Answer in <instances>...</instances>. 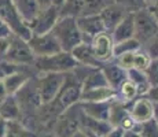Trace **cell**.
I'll return each mask as SVG.
<instances>
[{
  "instance_id": "obj_7",
  "label": "cell",
  "mask_w": 158,
  "mask_h": 137,
  "mask_svg": "<svg viewBox=\"0 0 158 137\" xmlns=\"http://www.w3.org/2000/svg\"><path fill=\"white\" fill-rule=\"evenodd\" d=\"M66 78V73H39L37 71V88L43 104L52 102L59 93Z\"/></svg>"
},
{
  "instance_id": "obj_22",
  "label": "cell",
  "mask_w": 158,
  "mask_h": 137,
  "mask_svg": "<svg viewBox=\"0 0 158 137\" xmlns=\"http://www.w3.org/2000/svg\"><path fill=\"white\" fill-rule=\"evenodd\" d=\"M18 14L23 19V22L29 26V23L35 19L41 11L37 0H13Z\"/></svg>"
},
{
  "instance_id": "obj_14",
  "label": "cell",
  "mask_w": 158,
  "mask_h": 137,
  "mask_svg": "<svg viewBox=\"0 0 158 137\" xmlns=\"http://www.w3.org/2000/svg\"><path fill=\"white\" fill-rule=\"evenodd\" d=\"M128 111L135 122H144L154 117V103L146 95H140L139 99H133L131 102V107H128Z\"/></svg>"
},
{
  "instance_id": "obj_31",
  "label": "cell",
  "mask_w": 158,
  "mask_h": 137,
  "mask_svg": "<svg viewBox=\"0 0 158 137\" xmlns=\"http://www.w3.org/2000/svg\"><path fill=\"white\" fill-rule=\"evenodd\" d=\"M11 34H13V32H11L10 26H8L7 23H6L4 21L0 18V38H3V37H10Z\"/></svg>"
},
{
  "instance_id": "obj_1",
  "label": "cell",
  "mask_w": 158,
  "mask_h": 137,
  "mask_svg": "<svg viewBox=\"0 0 158 137\" xmlns=\"http://www.w3.org/2000/svg\"><path fill=\"white\" fill-rule=\"evenodd\" d=\"M51 32L60 44L62 51L70 52L76 45L84 41V36L77 25V19L72 15H59Z\"/></svg>"
},
{
  "instance_id": "obj_35",
  "label": "cell",
  "mask_w": 158,
  "mask_h": 137,
  "mask_svg": "<svg viewBox=\"0 0 158 137\" xmlns=\"http://www.w3.org/2000/svg\"><path fill=\"white\" fill-rule=\"evenodd\" d=\"M150 11L154 14V17H156V19H157V22H158V2L156 3V4H153V6H150Z\"/></svg>"
},
{
  "instance_id": "obj_5",
  "label": "cell",
  "mask_w": 158,
  "mask_h": 137,
  "mask_svg": "<svg viewBox=\"0 0 158 137\" xmlns=\"http://www.w3.org/2000/svg\"><path fill=\"white\" fill-rule=\"evenodd\" d=\"M133 25L135 38H138L142 45L158 34V22L148 7H143L133 13Z\"/></svg>"
},
{
  "instance_id": "obj_13",
  "label": "cell",
  "mask_w": 158,
  "mask_h": 137,
  "mask_svg": "<svg viewBox=\"0 0 158 137\" xmlns=\"http://www.w3.org/2000/svg\"><path fill=\"white\" fill-rule=\"evenodd\" d=\"M151 58L146 52L143 48H139L136 51H131V52L115 56V63L120 65L124 69H139V70H146L148 66Z\"/></svg>"
},
{
  "instance_id": "obj_4",
  "label": "cell",
  "mask_w": 158,
  "mask_h": 137,
  "mask_svg": "<svg viewBox=\"0 0 158 137\" xmlns=\"http://www.w3.org/2000/svg\"><path fill=\"white\" fill-rule=\"evenodd\" d=\"M2 58L8 60V62L15 63V65L33 66L36 55L33 54L28 41L13 33L10 36V44H8L7 51H6Z\"/></svg>"
},
{
  "instance_id": "obj_2",
  "label": "cell",
  "mask_w": 158,
  "mask_h": 137,
  "mask_svg": "<svg viewBox=\"0 0 158 137\" xmlns=\"http://www.w3.org/2000/svg\"><path fill=\"white\" fill-rule=\"evenodd\" d=\"M77 65V60L68 51H59L47 56H36L33 63L39 73H69L73 71Z\"/></svg>"
},
{
  "instance_id": "obj_37",
  "label": "cell",
  "mask_w": 158,
  "mask_h": 137,
  "mask_svg": "<svg viewBox=\"0 0 158 137\" xmlns=\"http://www.w3.org/2000/svg\"><path fill=\"white\" fill-rule=\"evenodd\" d=\"M157 2H158V0H144V4H146V7H150V6L156 4Z\"/></svg>"
},
{
  "instance_id": "obj_3",
  "label": "cell",
  "mask_w": 158,
  "mask_h": 137,
  "mask_svg": "<svg viewBox=\"0 0 158 137\" xmlns=\"http://www.w3.org/2000/svg\"><path fill=\"white\" fill-rule=\"evenodd\" d=\"M81 91H83V82L78 80V77L73 71H69L66 73L65 82H63L59 93L50 103L62 114L65 110L70 108L72 106L80 102Z\"/></svg>"
},
{
  "instance_id": "obj_32",
  "label": "cell",
  "mask_w": 158,
  "mask_h": 137,
  "mask_svg": "<svg viewBox=\"0 0 158 137\" xmlns=\"http://www.w3.org/2000/svg\"><path fill=\"white\" fill-rule=\"evenodd\" d=\"M146 96H147L153 103H158V84L151 85L150 89H148L147 93H146Z\"/></svg>"
},
{
  "instance_id": "obj_17",
  "label": "cell",
  "mask_w": 158,
  "mask_h": 137,
  "mask_svg": "<svg viewBox=\"0 0 158 137\" xmlns=\"http://www.w3.org/2000/svg\"><path fill=\"white\" fill-rule=\"evenodd\" d=\"M114 42H120L135 37V25H133V13H128L110 32Z\"/></svg>"
},
{
  "instance_id": "obj_30",
  "label": "cell",
  "mask_w": 158,
  "mask_h": 137,
  "mask_svg": "<svg viewBox=\"0 0 158 137\" xmlns=\"http://www.w3.org/2000/svg\"><path fill=\"white\" fill-rule=\"evenodd\" d=\"M115 2H118L120 4H123L129 13H135V11L146 7L144 0H115Z\"/></svg>"
},
{
  "instance_id": "obj_8",
  "label": "cell",
  "mask_w": 158,
  "mask_h": 137,
  "mask_svg": "<svg viewBox=\"0 0 158 137\" xmlns=\"http://www.w3.org/2000/svg\"><path fill=\"white\" fill-rule=\"evenodd\" d=\"M113 2L114 0H66L59 10L60 15H72L77 18L81 15L99 14Z\"/></svg>"
},
{
  "instance_id": "obj_24",
  "label": "cell",
  "mask_w": 158,
  "mask_h": 137,
  "mask_svg": "<svg viewBox=\"0 0 158 137\" xmlns=\"http://www.w3.org/2000/svg\"><path fill=\"white\" fill-rule=\"evenodd\" d=\"M128 80L132 81L135 84V87L138 88V93L140 95H146L147 91L150 89L151 84L148 81L147 75H146L144 70H139V69H128Z\"/></svg>"
},
{
  "instance_id": "obj_15",
  "label": "cell",
  "mask_w": 158,
  "mask_h": 137,
  "mask_svg": "<svg viewBox=\"0 0 158 137\" xmlns=\"http://www.w3.org/2000/svg\"><path fill=\"white\" fill-rule=\"evenodd\" d=\"M70 52L73 58L77 60L78 65L87 66V67H102L103 66V63H101L95 58L91 41H81L80 44L73 48Z\"/></svg>"
},
{
  "instance_id": "obj_36",
  "label": "cell",
  "mask_w": 158,
  "mask_h": 137,
  "mask_svg": "<svg viewBox=\"0 0 158 137\" xmlns=\"http://www.w3.org/2000/svg\"><path fill=\"white\" fill-rule=\"evenodd\" d=\"M65 2H66V0H52V4L60 8V7H62L63 4H65Z\"/></svg>"
},
{
  "instance_id": "obj_18",
  "label": "cell",
  "mask_w": 158,
  "mask_h": 137,
  "mask_svg": "<svg viewBox=\"0 0 158 137\" xmlns=\"http://www.w3.org/2000/svg\"><path fill=\"white\" fill-rule=\"evenodd\" d=\"M101 69H102L103 74H105L106 80L109 82V85H110L111 88H114V89H118L120 85L128 78V71H127V69L121 67L117 63L106 62V63H103V66Z\"/></svg>"
},
{
  "instance_id": "obj_20",
  "label": "cell",
  "mask_w": 158,
  "mask_h": 137,
  "mask_svg": "<svg viewBox=\"0 0 158 137\" xmlns=\"http://www.w3.org/2000/svg\"><path fill=\"white\" fill-rule=\"evenodd\" d=\"M110 104L111 100H107V102H80L84 114L101 121H109Z\"/></svg>"
},
{
  "instance_id": "obj_12",
  "label": "cell",
  "mask_w": 158,
  "mask_h": 137,
  "mask_svg": "<svg viewBox=\"0 0 158 137\" xmlns=\"http://www.w3.org/2000/svg\"><path fill=\"white\" fill-rule=\"evenodd\" d=\"M76 19H77V25L84 36V41H91L92 37H95L96 34L106 30L101 14L81 15V17H77Z\"/></svg>"
},
{
  "instance_id": "obj_28",
  "label": "cell",
  "mask_w": 158,
  "mask_h": 137,
  "mask_svg": "<svg viewBox=\"0 0 158 137\" xmlns=\"http://www.w3.org/2000/svg\"><path fill=\"white\" fill-rule=\"evenodd\" d=\"M144 73H146V75H147L151 85L158 84V58L150 60V63H148V66L146 67Z\"/></svg>"
},
{
  "instance_id": "obj_23",
  "label": "cell",
  "mask_w": 158,
  "mask_h": 137,
  "mask_svg": "<svg viewBox=\"0 0 158 137\" xmlns=\"http://www.w3.org/2000/svg\"><path fill=\"white\" fill-rule=\"evenodd\" d=\"M25 67H28V66H25ZM25 67H22L21 70H18V71H15L13 74L3 78V82H4L6 91H7L8 95H15V93L32 78L29 75V73H26L25 70H23Z\"/></svg>"
},
{
  "instance_id": "obj_9",
  "label": "cell",
  "mask_w": 158,
  "mask_h": 137,
  "mask_svg": "<svg viewBox=\"0 0 158 137\" xmlns=\"http://www.w3.org/2000/svg\"><path fill=\"white\" fill-rule=\"evenodd\" d=\"M28 42L36 56H47V55H52L62 51L60 44L58 42L52 32L41 33V34H32Z\"/></svg>"
},
{
  "instance_id": "obj_25",
  "label": "cell",
  "mask_w": 158,
  "mask_h": 137,
  "mask_svg": "<svg viewBox=\"0 0 158 137\" xmlns=\"http://www.w3.org/2000/svg\"><path fill=\"white\" fill-rule=\"evenodd\" d=\"M138 95H139L138 88H136L135 84H133L132 81H129L128 78H127V80L120 85V88L117 89V99L124 103H131Z\"/></svg>"
},
{
  "instance_id": "obj_21",
  "label": "cell",
  "mask_w": 158,
  "mask_h": 137,
  "mask_svg": "<svg viewBox=\"0 0 158 137\" xmlns=\"http://www.w3.org/2000/svg\"><path fill=\"white\" fill-rule=\"evenodd\" d=\"M115 97H117V89L107 85V87L83 91L80 102H107V100H113Z\"/></svg>"
},
{
  "instance_id": "obj_26",
  "label": "cell",
  "mask_w": 158,
  "mask_h": 137,
  "mask_svg": "<svg viewBox=\"0 0 158 137\" xmlns=\"http://www.w3.org/2000/svg\"><path fill=\"white\" fill-rule=\"evenodd\" d=\"M139 48H142V44H140V41L135 37L120 41V42H114V50H113L114 58L118 56V55L131 52V51H136V50H139Z\"/></svg>"
},
{
  "instance_id": "obj_19",
  "label": "cell",
  "mask_w": 158,
  "mask_h": 137,
  "mask_svg": "<svg viewBox=\"0 0 158 137\" xmlns=\"http://www.w3.org/2000/svg\"><path fill=\"white\" fill-rule=\"evenodd\" d=\"M0 117L6 121H19L22 117L19 102L15 95H7L0 102Z\"/></svg>"
},
{
  "instance_id": "obj_6",
  "label": "cell",
  "mask_w": 158,
  "mask_h": 137,
  "mask_svg": "<svg viewBox=\"0 0 158 137\" xmlns=\"http://www.w3.org/2000/svg\"><path fill=\"white\" fill-rule=\"evenodd\" d=\"M0 18L10 26L14 34L19 36L26 41L32 37V30L18 14L13 0H0Z\"/></svg>"
},
{
  "instance_id": "obj_27",
  "label": "cell",
  "mask_w": 158,
  "mask_h": 137,
  "mask_svg": "<svg viewBox=\"0 0 158 137\" xmlns=\"http://www.w3.org/2000/svg\"><path fill=\"white\" fill-rule=\"evenodd\" d=\"M22 67H25V66L15 65V63L8 62V60H6L2 58V59H0V80H3V78L7 77V75L18 71V70H21Z\"/></svg>"
},
{
  "instance_id": "obj_16",
  "label": "cell",
  "mask_w": 158,
  "mask_h": 137,
  "mask_svg": "<svg viewBox=\"0 0 158 137\" xmlns=\"http://www.w3.org/2000/svg\"><path fill=\"white\" fill-rule=\"evenodd\" d=\"M128 13L129 11L127 10L123 4H120L118 2L114 0L113 3H110L109 6H106L99 14H101V17L103 19L106 30H107V32H111V30L114 29V26L117 25V23L120 22V21L123 19Z\"/></svg>"
},
{
  "instance_id": "obj_33",
  "label": "cell",
  "mask_w": 158,
  "mask_h": 137,
  "mask_svg": "<svg viewBox=\"0 0 158 137\" xmlns=\"http://www.w3.org/2000/svg\"><path fill=\"white\" fill-rule=\"evenodd\" d=\"M7 95H8V93H7V91H6L4 82H3V80H0V102H2V100L4 99Z\"/></svg>"
},
{
  "instance_id": "obj_29",
  "label": "cell",
  "mask_w": 158,
  "mask_h": 137,
  "mask_svg": "<svg viewBox=\"0 0 158 137\" xmlns=\"http://www.w3.org/2000/svg\"><path fill=\"white\" fill-rule=\"evenodd\" d=\"M142 48L148 54V56L151 59H156L158 58V34H156L154 37H151L148 41H146Z\"/></svg>"
},
{
  "instance_id": "obj_10",
  "label": "cell",
  "mask_w": 158,
  "mask_h": 137,
  "mask_svg": "<svg viewBox=\"0 0 158 137\" xmlns=\"http://www.w3.org/2000/svg\"><path fill=\"white\" fill-rule=\"evenodd\" d=\"M60 15V10L56 6H50L47 8H43V10L39 13V15L29 23V27L32 30L33 34H41V33H47L52 30L54 25L58 21Z\"/></svg>"
},
{
  "instance_id": "obj_11",
  "label": "cell",
  "mask_w": 158,
  "mask_h": 137,
  "mask_svg": "<svg viewBox=\"0 0 158 137\" xmlns=\"http://www.w3.org/2000/svg\"><path fill=\"white\" fill-rule=\"evenodd\" d=\"M91 45H92L95 58L101 63L110 62L114 58V40L111 37L110 32H107V30H105V32L99 33L95 37L91 38Z\"/></svg>"
},
{
  "instance_id": "obj_34",
  "label": "cell",
  "mask_w": 158,
  "mask_h": 137,
  "mask_svg": "<svg viewBox=\"0 0 158 137\" xmlns=\"http://www.w3.org/2000/svg\"><path fill=\"white\" fill-rule=\"evenodd\" d=\"M37 3H39V6H40L41 10L50 7V6H52V0H37Z\"/></svg>"
}]
</instances>
